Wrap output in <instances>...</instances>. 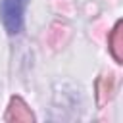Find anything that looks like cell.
<instances>
[{
    "mask_svg": "<svg viewBox=\"0 0 123 123\" xmlns=\"http://www.w3.org/2000/svg\"><path fill=\"white\" fill-rule=\"evenodd\" d=\"M25 6H27V0H2V21L10 35H15L21 31Z\"/></svg>",
    "mask_w": 123,
    "mask_h": 123,
    "instance_id": "obj_1",
    "label": "cell"
},
{
    "mask_svg": "<svg viewBox=\"0 0 123 123\" xmlns=\"http://www.w3.org/2000/svg\"><path fill=\"white\" fill-rule=\"evenodd\" d=\"M4 119L8 123H33L35 121V115L29 110V106L23 102V98L13 96L10 100V104H8V111H6Z\"/></svg>",
    "mask_w": 123,
    "mask_h": 123,
    "instance_id": "obj_2",
    "label": "cell"
},
{
    "mask_svg": "<svg viewBox=\"0 0 123 123\" xmlns=\"http://www.w3.org/2000/svg\"><path fill=\"white\" fill-rule=\"evenodd\" d=\"M108 42H110V52H111L113 60L117 63H121L123 62V21L115 23V27H113Z\"/></svg>",
    "mask_w": 123,
    "mask_h": 123,
    "instance_id": "obj_3",
    "label": "cell"
},
{
    "mask_svg": "<svg viewBox=\"0 0 123 123\" xmlns=\"http://www.w3.org/2000/svg\"><path fill=\"white\" fill-rule=\"evenodd\" d=\"M113 75L108 73V75H102L98 81H96V104L102 108L113 94Z\"/></svg>",
    "mask_w": 123,
    "mask_h": 123,
    "instance_id": "obj_4",
    "label": "cell"
}]
</instances>
